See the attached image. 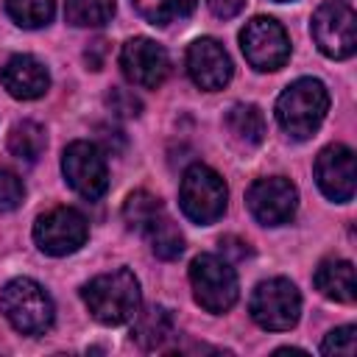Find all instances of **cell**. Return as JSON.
I'll list each match as a JSON object with an SVG mask.
<instances>
[{"mask_svg": "<svg viewBox=\"0 0 357 357\" xmlns=\"http://www.w3.org/2000/svg\"><path fill=\"white\" fill-rule=\"evenodd\" d=\"M165 218H167L165 204H162L156 195L145 192V190L131 192V195L126 198V204H123V220H126V226H128L131 231L142 234V237H148Z\"/></svg>", "mask_w": 357, "mask_h": 357, "instance_id": "obj_19", "label": "cell"}, {"mask_svg": "<svg viewBox=\"0 0 357 357\" xmlns=\"http://www.w3.org/2000/svg\"><path fill=\"white\" fill-rule=\"evenodd\" d=\"M357 351V329L354 326H337L332 329L324 343H321V354H335V357H351Z\"/></svg>", "mask_w": 357, "mask_h": 357, "instance_id": "obj_25", "label": "cell"}, {"mask_svg": "<svg viewBox=\"0 0 357 357\" xmlns=\"http://www.w3.org/2000/svg\"><path fill=\"white\" fill-rule=\"evenodd\" d=\"M190 287L192 298L212 315H223L226 310H231L240 296L234 268L226 257L218 254H198L190 262Z\"/></svg>", "mask_w": 357, "mask_h": 357, "instance_id": "obj_4", "label": "cell"}, {"mask_svg": "<svg viewBox=\"0 0 357 357\" xmlns=\"http://www.w3.org/2000/svg\"><path fill=\"white\" fill-rule=\"evenodd\" d=\"M187 73L195 86L218 92L231 81V59L218 39L201 36L187 47Z\"/></svg>", "mask_w": 357, "mask_h": 357, "instance_id": "obj_14", "label": "cell"}, {"mask_svg": "<svg viewBox=\"0 0 357 357\" xmlns=\"http://www.w3.org/2000/svg\"><path fill=\"white\" fill-rule=\"evenodd\" d=\"M176 332L173 315L167 307H148L142 312L134 315V326H131V340H137L142 349H162Z\"/></svg>", "mask_w": 357, "mask_h": 357, "instance_id": "obj_18", "label": "cell"}, {"mask_svg": "<svg viewBox=\"0 0 357 357\" xmlns=\"http://www.w3.org/2000/svg\"><path fill=\"white\" fill-rule=\"evenodd\" d=\"M276 3H287V0H276Z\"/></svg>", "mask_w": 357, "mask_h": 357, "instance_id": "obj_29", "label": "cell"}, {"mask_svg": "<svg viewBox=\"0 0 357 357\" xmlns=\"http://www.w3.org/2000/svg\"><path fill=\"white\" fill-rule=\"evenodd\" d=\"M0 81L6 86V92L17 100H36L50 89V73L47 67L28 56V53H17L3 64Z\"/></svg>", "mask_w": 357, "mask_h": 357, "instance_id": "obj_15", "label": "cell"}, {"mask_svg": "<svg viewBox=\"0 0 357 357\" xmlns=\"http://www.w3.org/2000/svg\"><path fill=\"white\" fill-rule=\"evenodd\" d=\"M223 126H226L231 142L245 148V151L257 148L265 139V117H262V112L254 103H234L226 112Z\"/></svg>", "mask_w": 357, "mask_h": 357, "instance_id": "obj_17", "label": "cell"}, {"mask_svg": "<svg viewBox=\"0 0 357 357\" xmlns=\"http://www.w3.org/2000/svg\"><path fill=\"white\" fill-rule=\"evenodd\" d=\"M6 11L20 28L33 31V28H45L53 20L56 0H6Z\"/></svg>", "mask_w": 357, "mask_h": 357, "instance_id": "obj_23", "label": "cell"}, {"mask_svg": "<svg viewBox=\"0 0 357 357\" xmlns=\"http://www.w3.org/2000/svg\"><path fill=\"white\" fill-rule=\"evenodd\" d=\"M229 201L226 181L206 165H190L178 184V204L187 220L198 226H209L218 218H223Z\"/></svg>", "mask_w": 357, "mask_h": 357, "instance_id": "obj_5", "label": "cell"}, {"mask_svg": "<svg viewBox=\"0 0 357 357\" xmlns=\"http://www.w3.org/2000/svg\"><path fill=\"white\" fill-rule=\"evenodd\" d=\"M61 173L64 181L81 195V198H100L109 187V167H106V153L89 142V139H75L64 148L61 153Z\"/></svg>", "mask_w": 357, "mask_h": 357, "instance_id": "obj_9", "label": "cell"}, {"mask_svg": "<svg viewBox=\"0 0 357 357\" xmlns=\"http://www.w3.org/2000/svg\"><path fill=\"white\" fill-rule=\"evenodd\" d=\"M251 318L257 326L268 332H287L298 324L301 315V296L290 279H265L254 287L251 301H248Z\"/></svg>", "mask_w": 357, "mask_h": 357, "instance_id": "obj_6", "label": "cell"}, {"mask_svg": "<svg viewBox=\"0 0 357 357\" xmlns=\"http://www.w3.org/2000/svg\"><path fill=\"white\" fill-rule=\"evenodd\" d=\"M81 296H84L89 315L106 326H120V324L134 321L142 304L139 282L128 268H117V271L95 276L92 282L84 284Z\"/></svg>", "mask_w": 357, "mask_h": 357, "instance_id": "obj_1", "label": "cell"}, {"mask_svg": "<svg viewBox=\"0 0 357 357\" xmlns=\"http://www.w3.org/2000/svg\"><path fill=\"white\" fill-rule=\"evenodd\" d=\"M45 145H47L45 128L39 123H33V120L14 123L11 131H8V151L22 162H36L42 156Z\"/></svg>", "mask_w": 357, "mask_h": 357, "instance_id": "obj_20", "label": "cell"}, {"mask_svg": "<svg viewBox=\"0 0 357 357\" xmlns=\"http://www.w3.org/2000/svg\"><path fill=\"white\" fill-rule=\"evenodd\" d=\"M114 17V0H67L64 20L75 28H100Z\"/></svg>", "mask_w": 357, "mask_h": 357, "instance_id": "obj_21", "label": "cell"}, {"mask_svg": "<svg viewBox=\"0 0 357 357\" xmlns=\"http://www.w3.org/2000/svg\"><path fill=\"white\" fill-rule=\"evenodd\" d=\"M120 70L134 86L156 89L170 73V56L159 42L148 36H134L120 50Z\"/></svg>", "mask_w": 357, "mask_h": 357, "instance_id": "obj_12", "label": "cell"}, {"mask_svg": "<svg viewBox=\"0 0 357 357\" xmlns=\"http://www.w3.org/2000/svg\"><path fill=\"white\" fill-rule=\"evenodd\" d=\"M148 243H151V251H153L159 259H176V257H181V251H184V237H181V231L173 226L170 218H165V220L148 234Z\"/></svg>", "mask_w": 357, "mask_h": 357, "instance_id": "obj_24", "label": "cell"}, {"mask_svg": "<svg viewBox=\"0 0 357 357\" xmlns=\"http://www.w3.org/2000/svg\"><path fill=\"white\" fill-rule=\"evenodd\" d=\"M315 181L318 190L335 201V204H346L354 198V187H357V165H354V151L349 145H326L318 159H315Z\"/></svg>", "mask_w": 357, "mask_h": 357, "instance_id": "obj_13", "label": "cell"}, {"mask_svg": "<svg viewBox=\"0 0 357 357\" xmlns=\"http://www.w3.org/2000/svg\"><path fill=\"white\" fill-rule=\"evenodd\" d=\"M131 6L137 8V14L145 22L165 28L176 20L190 17L195 8V0H131Z\"/></svg>", "mask_w": 357, "mask_h": 357, "instance_id": "obj_22", "label": "cell"}, {"mask_svg": "<svg viewBox=\"0 0 357 357\" xmlns=\"http://www.w3.org/2000/svg\"><path fill=\"white\" fill-rule=\"evenodd\" d=\"M206 6H209V11H212L215 17L231 20V17H237V14L243 11L245 0H206Z\"/></svg>", "mask_w": 357, "mask_h": 357, "instance_id": "obj_28", "label": "cell"}, {"mask_svg": "<svg viewBox=\"0 0 357 357\" xmlns=\"http://www.w3.org/2000/svg\"><path fill=\"white\" fill-rule=\"evenodd\" d=\"M25 198L22 178L6 167H0V212H14Z\"/></svg>", "mask_w": 357, "mask_h": 357, "instance_id": "obj_26", "label": "cell"}, {"mask_svg": "<svg viewBox=\"0 0 357 357\" xmlns=\"http://www.w3.org/2000/svg\"><path fill=\"white\" fill-rule=\"evenodd\" d=\"M248 212L262 226H282L290 223L298 209V190L284 176L257 178L245 192Z\"/></svg>", "mask_w": 357, "mask_h": 357, "instance_id": "obj_11", "label": "cell"}, {"mask_svg": "<svg viewBox=\"0 0 357 357\" xmlns=\"http://www.w3.org/2000/svg\"><path fill=\"white\" fill-rule=\"evenodd\" d=\"M318 50L329 59H349L357 50V14L349 0H326L310 22Z\"/></svg>", "mask_w": 357, "mask_h": 357, "instance_id": "obj_7", "label": "cell"}, {"mask_svg": "<svg viewBox=\"0 0 357 357\" xmlns=\"http://www.w3.org/2000/svg\"><path fill=\"white\" fill-rule=\"evenodd\" d=\"M89 237L86 218L73 206H56L36 218L33 223V243L42 254L67 257L78 251Z\"/></svg>", "mask_w": 357, "mask_h": 357, "instance_id": "obj_10", "label": "cell"}, {"mask_svg": "<svg viewBox=\"0 0 357 357\" xmlns=\"http://www.w3.org/2000/svg\"><path fill=\"white\" fill-rule=\"evenodd\" d=\"M312 282L318 287L321 296H326L329 301H340V304H351L357 298V279H354V265L349 259H324L315 273Z\"/></svg>", "mask_w": 357, "mask_h": 357, "instance_id": "obj_16", "label": "cell"}, {"mask_svg": "<svg viewBox=\"0 0 357 357\" xmlns=\"http://www.w3.org/2000/svg\"><path fill=\"white\" fill-rule=\"evenodd\" d=\"M329 112V92L318 78L293 81L276 100V123L293 139L312 137Z\"/></svg>", "mask_w": 357, "mask_h": 357, "instance_id": "obj_2", "label": "cell"}, {"mask_svg": "<svg viewBox=\"0 0 357 357\" xmlns=\"http://www.w3.org/2000/svg\"><path fill=\"white\" fill-rule=\"evenodd\" d=\"M0 312L22 335H45L56 318L53 298L47 296V290L39 282H33L28 276H17L3 284Z\"/></svg>", "mask_w": 357, "mask_h": 357, "instance_id": "obj_3", "label": "cell"}, {"mask_svg": "<svg viewBox=\"0 0 357 357\" xmlns=\"http://www.w3.org/2000/svg\"><path fill=\"white\" fill-rule=\"evenodd\" d=\"M109 103L114 106V112H120V114H126V117H137V114H139V100H137L134 95L123 92V89H112Z\"/></svg>", "mask_w": 357, "mask_h": 357, "instance_id": "obj_27", "label": "cell"}, {"mask_svg": "<svg viewBox=\"0 0 357 357\" xmlns=\"http://www.w3.org/2000/svg\"><path fill=\"white\" fill-rule=\"evenodd\" d=\"M240 50L259 73H273L290 59V39L273 17H254L240 31Z\"/></svg>", "mask_w": 357, "mask_h": 357, "instance_id": "obj_8", "label": "cell"}]
</instances>
